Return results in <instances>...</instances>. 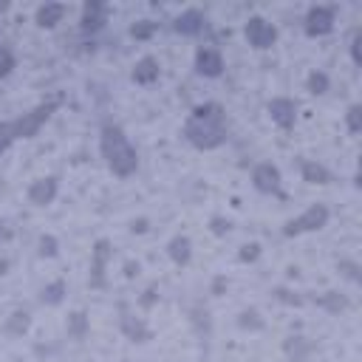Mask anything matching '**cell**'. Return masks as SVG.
<instances>
[{"mask_svg":"<svg viewBox=\"0 0 362 362\" xmlns=\"http://www.w3.org/2000/svg\"><path fill=\"white\" fill-rule=\"evenodd\" d=\"M181 136L195 150H218L229 139L226 127V107L221 102H198L192 105L187 122L181 124Z\"/></svg>","mask_w":362,"mask_h":362,"instance_id":"1","label":"cell"},{"mask_svg":"<svg viewBox=\"0 0 362 362\" xmlns=\"http://www.w3.org/2000/svg\"><path fill=\"white\" fill-rule=\"evenodd\" d=\"M99 153L116 178H130L139 170V153L122 124L105 122L99 127Z\"/></svg>","mask_w":362,"mask_h":362,"instance_id":"2","label":"cell"},{"mask_svg":"<svg viewBox=\"0 0 362 362\" xmlns=\"http://www.w3.org/2000/svg\"><path fill=\"white\" fill-rule=\"evenodd\" d=\"M59 105H62V99H59V96H54V99H45V102L34 105V107H31V110H25L23 116L11 119L14 139H17V141H23V139H34V136L45 127V122L59 110Z\"/></svg>","mask_w":362,"mask_h":362,"instance_id":"3","label":"cell"},{"mask_svg":"<svg viewBox=\"0 0 362 362\" xmlns=\"http://www.w3.org/2000/svg\"><path fill=\"white\" fill-rule=\"evenodd\" d=\"M331 221V209L325 204H311L305 206L297 218L283 223V235L286 238H297V235H308V232H320L322 226H328Z\"/></svg>","mask_w":362,"mask_h":362,"instance_id":"4","label":"cell"},{"mask_svg":"<svg viewBox=\"0 0 362 362\" xmlns=\"http://www.w3.org/2000/svg\"><path fill=\"white\" fill-rule=\"evenodd\" d=\"M113 257V243L107 238H96L90 246V266H88V283L90 288L107 286V263Z\"/></svg>","mask_w":362,"mask_h":362,"instance_id":"5","label":"cell"},{"mask_svg":"<svg viewBox=\"0 0 362 362\" xmlns=\"http://www.w3.org/2000/svg\"><path fill=\"white\" fill-rule=\"evenodd\" d=\"M243 37L246 42L255 48V51H269L277 45V25L269 23L266 17L260 14H252L246 23H243Z\"/></svg>","mask_w":362,"mask_h":362,"instance_id":"6","label":"cell"},{"mask_svg":"<svg viewBox=\"0 0 362 362\" xmlns=\"http://www.w3.org/2000/svg\"><path fill=\"white\" fill-rule=\"evenodd\" d=\"M192 68L204 79H218L226 71V59H223L221 48H215V45H198L195 48V57H192Z\"/></svg>","mask_w":362,"mask_h":362,"instance_id":"7","label":"cell"},{"mask_svg":"<svg viewBox=\"0 0 362 362\" xmlns=\"http://www.w3.org/2000/svg\"><path fill=\"white\" fill-rule=\"evenodd\" d=\"M252 187L263 195H274V198H283V173L277 164L272 161H260L252 167Z\"/></svg>","mask_w":362,"mask_h":362,"instance_id":"8","label":"cell"},{"mask_svg":"<svg viewBox=\"0 0 362 362\" xmlns=\"http://www.w3.org/2000/svg\"><path fill=\"white\" fill-rule=\"evenodd\" d=\"M334 23H337V8L334 6H311L303 17V31H305V37L317 40V37L331 34Z\"/></svg>","mask_w":362,"mask_h":362,"instance_id":"9","label":"cell"},{"mask_svg":"<svg viewBox=\"0 0 362 362\" xmlns=\"http://www.w3.org/2000/svg\"><path fill=\"white\" fill-rule=\"evenodd\" d=\"M59 195V178L57 175H40L28 184L25 189V198L31 206H51Z\"/></svg>","mask_w":362,"mask_h":362,"instance_id":"10","label":"cell"},{"mask_svg":"<svg viewBox=\"0 0 362 362\" xmlns=\"http://www.w3.org/2000/svg\"><path fill=\"white\" fill-rule=\"evenodd\" d=\"M266 110H269V119L280 127V130H294V124H297V102L291 99V96H274V99H269V105H266Z\"/></svg>","mask_w":362,"mask_h":362,"instance_id":"11","label":"cell"},{"mask_svg":"<svg viewBox=\"0 0 362 362\" xmlns=\"http://www.w3.org/2000/svg\"><path fill=\"white\" fill-rule=\"evenodd\" d=\"M105 23H107V6L102 0H88L82 6V14H79V31L93 37L96 31L105 28Z\"/></svg>","mask_w":362,"mask_h":362,"instance_id":"12","label":"cell"},{"mask_svg":"<svg viewBox=\"0 0 362 362\" xmlns=\"http://www.w3.org/2000/svg\"><path fill=\"white\" fill-rule=\"evenodd\" d=\"M206 28V14L201 8H184L175 20H173V31L181 37H198Z\"/></svg>","mask_w":362,"mask_h":362,"instance_id":"13","label":"cell"},{"mask_svg":"<svg viewBox=\"0 0 362 362\" xmlns=\"http://www.w3.org/2000/svg\"><path fill=\"white\" fill-rule=\"evenodd\" d=\"M130 79H133L136 85H141V88L156 85V82L161 79V62H158L153 54H144L141 59H136V65H133V71H130Z\"/></svg>","mask_w":362,"mask_h":362,"instance_id":"14","label":"cell"},{"mask_svg":"<svg viewBox=\"0 0 362 362\" xmlns=\"http://www.w3.org/2000/svg\"><path fill=\"white\" fill-rule=\"evenodd\" d=\"M119 328H122V334H124L130 342H147V339H153V328H150V325H147L141 317L130 314L127 308H122Z\"/></svg>","mask_w":362,"mask_h":362,"instance_id":"15","label":"cell"},{"mask_svg":"<svg viewBox=\"0 0 362 362\" xmlns=\"http://www.w3.org/2000/svg\"><path fill=\"white\" fill-rule=\"evenodd\" d=\"M300 178L305 184H317V187H325V184L334 181L331 170L317 158H300Z\"/></svg>","mask_w":362,"mask_h":362,"instance_id":"16","label":"cell"},{"mask_svg":"<svg viewBox=\"0 0 362 362\" xmlns=\"http://www.w3.org/2000/svg\"><path fill=\"white\" fill-rule=\"evenodd\" d=\"M65 11H68L65 3H42V6L34 11V23H37L40 28H54L57 23H62Z\"/></svg>","mask_w":362,"mask_h":362,"instance_id":"17","label":"cell"},{"mask_svg":"<svg viewBox=\"0 0 362 362\" xmlns=\"http://www.w3.org/2000/svg\"><path fill=\"white\" fill-rule=\"evenodd\" d=\"M167 257H170L175 266H189V260H192V240H189L187 235L170 238V243H167Z\"/></svg>","mask_w":362,"mask_h":362,"instance_id":"18","label":"cell"},{"mask_svg":"<svg viewBox=\"0 0 362 362\" xmlns=\"http://www.w3.org/2000/svg\"><path fill=\"white\" fill-rule=\"evenodd\" d=\"M65 334H68L71 339H76V342L90 334V317H88L85 308H76V311L68 314V320H65Z\"/></svg>","mask_w":362,"mask_h":362,"instance_id":"19","label":"cell"},{"mask_svg":"<svg viewBox=\"0 0 362 362\" xmlns=\"http://www.w3.org/2000/svg\"><path fill=\"white\" fill-rule=\"evenodd\" d=\"M28 328H31V314L25 308H14L3 322V331L8 337H23V334H28Z\"/></svg>","mask_w":362,"mask_h":362,"instance_id":"20","label":"cell"},{"mask_svg":"<svg viewBox=\"0 0 362 362\" xmlns=\"http://www.w3.org/2000/svg\"><path fill=\"white\" fill-rule=\"evenodd\" d=\"M65 294H68V283L62 277H57V280H51L40 288V303L42 305H59L65 300Z\"/></svg>","mask_w":362,"mask_h":362,"instance_id":"21","label":"cell"},{"mask_svg":"<svg viewBox=\"0 0 362 362\" xmlns=\"http://www.w3.org/2000/svg\"><path fill=\"white\" fill-rule=\"evenodd\" d=\"M305 90H308L311 96H322V93H328V90H331V76H328L322 68H314V71L305 76Z\"/></svg>","mask_w":362,"mask_h":362,"instance_id":"22","label":"cell"},{"mask_svg":"<svg viewBox=\"0 0 362 362\" xmlns=\"http://www.w3.org/2000/svg\"><path fill=\"white\" fill-rule=\"evenodd\" d=\"M314 303H317L322 311H328V314H339V311L348 308V300H345V294H339V291H322L320 297H314Z\"/></svg>","mask_w":362,"mask_h":362,"instance_id":"23","label":"cell"},{"mask_svg":"<svg viewBox=\"0 0 362 362\" xmlns=\"http://www.w3.org/2000/svg\"><path fill=\"white\" fill-rule=\"evenodd\" d=\"M158 34V23L156 20H136L133 25H130V37L136 40V42H147V40H153Z\"/></svg>","mask_w":362,"mask_h":362,"instance_id":"24","label":"cell"},{"mask_svg":"<svg viewBox=\"0 0 362 362\" xmlns=\"http://www.w3.org/2000/svg\"><path fill=\"white\" fill-rule=\"evenodd\" d=\"M283 348H286V354H288L291 362H305V356L311 351V345L305 342V337H288Z\"/></svg>","mask_w":362,"mask_h":362,"instance_id":"25","label":"cell"},{"mask_svg":"<svg viewBox=\"0 0 362 362\" xmlns=\"http://www.w3.org/2000/svg\"><path fill=\"white\" fill-rule=\"evenodd\" d=\"M14 68H17V57H14L11 45L0 37V79L11 76V74H14Z\"/></svg>","mask_w":362,"mask_h":362,"instance_id":"26","label":"cell"},{"mask_svg":"<svg viewBox=\"0 0 362 362\" xmlns=\"http://www.w3.org/2000/svg\"><path fill=\"white\" fill-rule=\"evenodd\" d=\"M238 325H240L243 331H260L266 322H263V317H260L257 308H243V311L238 314Z\"/></svg>","mask_w":362,"mask_h":362,"instance_id":"27","label":"cell"},{"mask_svg":"<svg viewBox=\"0 0 362 362\" xmlns=\"http://www.w3.org/2000/svg\"><path fill=\"white\" fill-rule=\"evenodd\" d=\"M37 255L40 257H57L59 255V240H57V235H51V232H45V235H40V240H37Z\"/></svg>","mask_w":362,"mask_h":362,"instance_id":"28","label":"cell"},{"mask_svg":"<svg viewBox=\"0 0 362 362\" xmlns=\"http://www.w3.org/2000/svg\"><path fill=\"white\" fill-rule=\"evenodd\" d=\"M345 124H348V133H351V136H356V133L362 130V105H359V102L348 105V110H345Z\"/></svg>","mask_w":362,"mask_h":362,"instance_id":"29","label":"cell"},{"mask_svg":"<svg viewBox=\"0 0 362 362\" xmlns=\"http://www.w3.org/2000/svg\"><path fill=\"white\" fill-rule=\"evenodd\" d=\"M14 141H17V139H14V130H11V119H3V122H0V156H3L6 150H11Z\"/></svg>","mask_w":362,"mask_h":362,"instance_id":"30","label":"cell"},{"mask_svg":"<svg viewBox=\"0 0 362 362\" xmlns=\"http://www.w3.org/2000/svg\"><path fill=\"white\" fill-rule=\"evenodd\" d=\"M229 229H232V221H229V218H223V215H212V218H209V232H212L215 238L229 235Z\"/></svg>","mask_w":362,"mask_h":362,"instance_id":"31","label":"cell"},{"mask_svg":"<svg viewBox=\"0 0 362 362\" xmlns=\"http://www.w3.org/2000/svg\"><path fill=\"white\" fill-rule=\"evenodd\" d=\"M257 257H260V243H257V240L243 243L240 252H238V260H240V263H252V260H257Z\"/></svg>","mask_w":362,"mask_h":362,"instance_id":"32","label":"cell"},{"mask_svg":"<svg viewBox=\"0 0 362 362\" xmlns=\"http://www.w3.org/2000/svg\"><path fill=\"white\" fill-rule=\"evenodd\" d=\"M359 45H362V31H359V28H354V34H351V42H348V51H351V62H354V65H362V54H359Z\"/></svg>","mask_w":362,"mask_h":362,"instance_id":"33","label":"cell"},{"mask_svg":"<svg viewBox=\"0 0 362 362\" xmlns=\"http://www.w3.org/2000/svg\"><path fill=\"white\" fill-rule=\"evenodd\" d=\"M337 269H339L351 283H359V263H356V260H339Z\"/></svg>","mask_w":362,"mask_h":362,"instance_id":"34","label":"cell"},{"mask_svg":"<svg viewBox=\"0 0 362 362\" xmlns=\"http://www.w3.org/2000/svg\"><path fill=\"white\" fill-rule=\"evenodd\" d=\"M272 294H274V300H280V303H286V305H303V297H300L297 291L291 294V291H286V288H274Z\"/></svg>","mask_w":362,"mask_h":362,"instance_id":"35","label":"cell"},{"mask_svg":"<svg viewBox=\"0 0 362 362\" xmlns=\"http://www.w3.org/2000/svg\"><path fill=\"white\" fill-rule=\"evenodd\" d=\"M156 291H158V288H156V286H150V288L144 291V297H139V305H141L144 311H150V308L156 305V300H158V294H156Z\"/></svg>","mask_w":362,"mask_h":362,"instance_id":"36","label":"cell"},{"mask_svg":"<svg viewBox=\"0 0 362 362\" xmlns=\"http://www.w3.org/2000/svg\"><path fill=\"white\" fill-rule=\"evenodd\" d=\"M139 272H141V266H139V263H133V260H127V263H124V277H127V280H133Z\"/></svg>","mask_w":362,"mask_h":362,"instance_id":"37","label":"cell"},{"mask_svg":"<svg viewBox=\"0 0 362 362\" xmlns=\"http://www.w3.org/2000/svg\"><path fill=\"white\" fill-rule=\"evenodd\" d=\"M226 286H229V280H226L223 274H218V277L212 280V294H221V291H223Z\"/></svg>","mask_w":362,"mask_h":362,"instance_id":"38","label":"cell"},{"mask_svg":"<svg viewBox=\"0 0 362 362\" xmlns=\"http://www.w3.org/2000/svg\"><path fill=\"white\" fill-rule=\"evenodd\" d=\"M130 232H136V235H141V232H147V221H144V218H139V221H133V223H130Z\"/></svg>","mask_w":362,"mask_h":362,"instance_id":"39","label":"cell"},{"mask_svg":"<svg viewBox=\"0 0 362 362\" xmlns=\"http://www.w3.org/2000/svg\"><path fill=\"white\" fill-rule=\"evenodd\" d=\"M8 269H11V260H8L6 255H0V277H6V274H8Z\"/></svg>","mask_w":362,"mask_h":362,"instance_id":"40","label":"cell"},{"mask_svg":"<svg viewBox=\"0 0 362 362\" xmlns=\"http://www.w3.org/2000/svg\"><path fill=\"white\" fill-rule=\"evenodd\" d=\"M6 11H8V3H6V0H0V14H6Z\"/></svg>","mask_w":362,"mask_h":362,"instance_id":"41","label":"cell"}]
</instances>
